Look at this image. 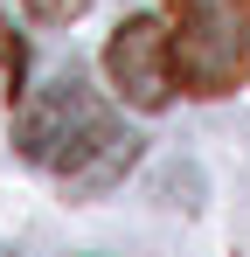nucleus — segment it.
I'll return each mask as SVG.
<instances>
[{
    "label": "nucleus",
    "instance_id": "nucleus-1",
    "mask_svg": "<svg viewBox=\"0 0 250 257\" xmlns=\"http://www.w3.org/2000/svg\"><path fill=\"white\" fill-rule=\"evenodd\" d=\"M14 139H21V153H28L35 167H49L70 195H104V188L125 181V167L139 160V132H125L77 70H63L42 97L21 104Z\"/></svg>",
    "mask_w": 250,
    "mask_h": 257
},
{
    "label": "nucleus",
    "instance_id": "nucleus-4",
    "mask_svg": "<svg viewBox=\"0 0 250 257\" xmlns=\"http://www.w3.org/2000/svg\"><path fill=\"white\" fill-rule=\"evenodd\" d=\"M21 7H28L35 21H49V28H63V21H77L90 0H21Z\"/></svg>",
    "mask_w": 250,
    "mask_h": 257
},
{
    "label": "nucleus",
    "instance_id": "nucleus-2",
    "mask_svg": "<svg viewBox=\"0 0 250 257\" xmlns=\"http://www.w3.org/2000/svg\"><path fill=\"white\" fill-rule=\"evenodd\" d=\"M174 70L195 97L250 77V0H174Z\"/></svg>",
    "mask_w": 250,
    "mask_h": 257
},
{
    "label": "nucleus",
    "instance_id": "nucleus-3",
    "mask_svg": "<svg viewBox=\"0 0 250 257\" xmlns=\"http://www.w3.org/2000/svg\"><path fill=\"white\" fill-rule=\"evenodd\" d=\"M104 77L118 90L125 104H139V111H160L167 97H174V28H167L160 14H132L118 21V35L104 42Z\"/></svg>",
    "mask_w": 250,
    "mask_h": 257
}]
</instances>
